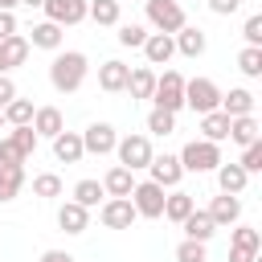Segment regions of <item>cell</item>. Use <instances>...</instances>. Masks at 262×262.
I'll use <instances>...</instances> for the list:
<instances>
[{"instance_id": "cell-1", "label": "cell", "mask_w": 262, "mask_h": 262, "mask_svg": "<svg viewBox=\"0 0 262 262\" xmlns=\"http://www.w3.org/2000/svg\"><path fill=\"white\" fill-rule=\"evenodd\" d=\"M86 70H90L86 53H78V49H66V53H57V57L49 61V82H53V90H61V94H74V90H82V82H86Z\"/></svg>"}, {"instance_id": "cell-2", "label": "cell", "mask_w": 262, "mask_h": 262, "mask_svg": "<svg viewBox=\"0 0 262 262\" xmlns=\"http://www.w3.org/2000/svg\"><path fill=\"white\" fill-rule=\"evenodd\" d=\"M180 168L184 172H217V164H225L221 160V143H209V139H192V143H184L180 147Z\"/></svg>"}, {"instance_id": "cell-3", "label": "cell", "mask_w": 262, "mask_h": 262, "mask_svg": "<svg viewBox=\"0 0 262 262\" xmlns=\"http://www.w3.org/2000/svg\"><path fill=\"white\" fill-rule=\"evenodd\" d=\"M147 25L156 29V33H168V37H176L188 20H184V8H180V0H147Z\"/></svg>"}, {"instance_id": "cell-4", "label": "cell", "mask_w": 262, "mask_h": 262, "mask_svg": "<svg viewBox=\"0 0 262 262\" xmlns=\"http://www.w3.org/2000/svg\"><path fill=\"white\" fill-rule=\"evenodd\" d=\"M115 156H119V168H127V172H139V168H147L151 164V139L147 135H123L119 143H115Z\"/></svg>"}, {"instance_id": "cell-5", "label": "cell", "mask_w": 262, "mask_h": 262, "mask_svg": "<svg viewBox=\"0 0 262 262\" xmlns=\"http://www.w3.org/2000/svg\"><path fill=\"white\" fill-rule=\"evenodd\" d=\"M151 102L160 106V111H180L184 106V78L176 74V70H164V74H156V90H151Z\"/></svg>"}, {"instance_id": "cell-6", "label": "cell", "mask_w": 262, "mask_h": 262, "mask_svg": "<svg viewBox=\"0 0 262 262\" xmlns=\"http://www.w3.org/2000/svg\"><path fill=\"white\" fill-rule=\"evenodd\" d=\"M217 102H221V90L213 78H184V106H192L196 115H209L217 111Z\"/></svg>"}, {"instance_id": "cell-7", "label": "cell", "mask_w": 262, "mask_h": 262, "mask_svg": "<svg viewBox=\"0 0 262 262\" xmlns=\"http://www.w3.org/2000/svg\"><path fill=\"white\" fill-rule=\"evenodd\" d=\"M131 205H135V217H164V188L151 184V180H139L131 188Z\"/></svg>"}, {"instance_id": "cell-8", "label": "cell", "mask_w": 262, "mask_h": 262, "mask_svg": "<svg viewBox=\"0 0 262 262\" xmlns=\"http://www.w3.org/2000/svg\"><path fill=\"white\" fill-rule=\"evenodd\" d=\"M98 221H102L106 229H131V225H135V205H131V196H106L102 209H98Z\"/></svg>"}, {"instance_id": "cell-9", "label": "cell", "mask_w": 262, "mask_h": 262, "mask_svg": "<svg viewBox=\"0 0 262 262\" xmlns=\"http://www.w3.org/2000/svg\"><path fill=\"white\" fill-rule=\"evenodd\" d=\"M78 135H82V147H86L90 156H111L115 143H119V131H115L111 123H90V127L78 131Z\"/></svg>"}, {"instance_id": "cell-10", "label": "cell", "mask_w": 262, "mask_h": 262, "mask_svg": "<svg viewBox=\"0 0 262 262\" xmlns=\"http://www.w3.org/2000/svg\"><path fill=\"white\" fill-rule=\"evenodd\" d=\"M41 8H45V20H53V25H61V29L86 20V0H45Z\"/></svg>"}, {"instance_id": "cell-11", "label": "cell", "mask_w": 262, "mask_h": 262, "mask_svg": "<svg viewBox=\"0 0 262 262\" xmlns=\"http://www.w3.org/2000/svg\"><path fill=\"white\" fill-rule=\"evenodd\" d=\"M147 172H151V184H160V188H176L180 184V176H184V168H180V160L176 156H151V164H147Z\"/></svg>"}, {"instance_id": "cell-12", "label": "cell", "mask_w": 262, "mask_h": 262, "mask_svg": "<svg viewBox=\"0 0 262 262\" xmlns=\"http://www.w3.org/2000/svg\"><path fill=\"white\" fill-rule=\"evenodd\" d=\"M143 57H147V66H168V61L176 57V41H172L168 33H147Z\"/></svg>"}, {"instance_id": "cell-13", "label": "cell", "mask_w": 262, "mask_h": 262, "mask_svg": "<svg viewBox=\"0 0 262 262\" xmlns=\"http://www.w3.org/2000/svg\"><path fill=\"white\" fill-rule=\"evenodd\" d=\"M217 111H221L225 119H242V115H254V94H250L246 86H233L229 94H221Z\"/></svg>"}, {"instance_id": "cell-14", "label": "cell", "mask_w": 262, "mask_h": 262, "mask_svg": "<svg viewBox=\"0 0 262 262\" xmlns=\"http://www.w3.org/2000/svg\"><path fill=\"white\" fill-rule=\"evenodd\" d=\"M127 74H131V66H123L119 57H111V61L98 66V86L106 94H119V90H127Z\"/></svg>"}, {"instance_id": "cell-15", "label": "cell", "mask_w": 262, "mask_h": 262, "mask_svg": "<svg viewBox=\"0 0 262 262\" xmlns=\"http://www.w3.org/2000/svg\"><path fill=\"white\" fill-rule=\"evenodd\" d=\"M33 131H37V139H53V135H61V131H66L61 111H57V106H37V111H33Z\"/></svg>"}, {"instance_id": "cell-16", "label": "cell", "mask_w": 262, "mask_h": 262, "mask_svg": "<svg viewBox=\"0 0 262 262\" xmlns=\"http://www.w3.org/2000/svg\"><path fill=\"white\" fill-rule=\"evenodd\" d=\"M205 213L213 217V225H237L242 221V201L229 196V192H221V196H213V205Z\"/></svg>"}, {"instance_id": "cell-17", "label": "cell", "mask_w": 262, "mask_h": 262, "mask_svg": "<svg viewBox=\"0 0 262 262\" xmlns=\"http://www.w3.org/2000/svg\"><path fill=\"white\" fill-rule=\"evenodd\" d=\"M180 229H184L188 242H209V237L217 233V225H213V217H209L205 209H192V213L180 221Z\"/></svg>"}, {"instance_id": "cell-18", "label": "cell", "mask_w": 262, "mask_h": 262, "mask_svg": "<svg viewBox=\"0 0 262 262\" xmlns=\"http://www.w3.org/2000/svg\"><path fill=\"white\" fill-rule=\"evenodd\" d=\"M25 188V164H0V205L16 201Z\"/></svg>"}, {"instance_id": "cell-19", "label": "cell", "mask_w": 262, "mask_h": 262, "mask_svg": "<svg viewBox=\"0 0 262 262\" xmlns=\"http://www.w3.org/2000/svg\"><path fill=\"white\" fill-rule=\"evenodd\" d=\"M53 156H57L61 164H78V160L86 156L82 135H78V131H61V135H53Z\"/></svg>"}, {"instance_id": "cell-20", "label": "cell", "mask_w": 262, "mask_h": 262, "mask_svg": "<svg viewBox=\"0 0 262 262\" xmlns=\"http://www.w3.org/2000/svg\"><path fill=\"white\" fill-rule=\"evenodd\" d=\"M229 139H233L237 147H250V143H258V139H262V127H258V119H254V115L229 119Z\"/></svg>"}, {"instance_id": "cell-21", "label": "cell", "mask_w": 262, "mask_h": 262, "mask_svg": "<svg viewBox=\"0 0 262 262\" xmlns=\"http://www.w3.org/2000/svg\"><path fill=\"white\" fill-rule=\"evenodd\" d=\"M57 225H61L66 233H86V225H90V209H82V205L66 201V205L57 209Z\"/></svg>"}, {"instance_id": "cell-22", "label": "cell", "mask_w": 262, "mask_h": 262, "mask_svg": "<svg viewBox=\"0 0 262 262\" xmlns=\"http://www.w3.org/2000/svg\"><path fill=\"white\" fill-rule=\"evenodd\" d=\"M29 45H37V49H61V25H53V20H41V25H33L29 29V37H25Z\"/></svg>"}, {"instance_id": "cell-23", "label": "cell", "mask_w": 262, "mask_h": 262, "mask_svg": "<svg viewBox=\"0 0 262 262\" xmlns=\"http://www.w3.org/2000/svg\"><path fill=\"white\" fill-rule=\"evenodd\" d=\"M217 184H221V192L237 196V192H246L250 176L242 172V164H217Z\"/></svg>"}, {"instance_id": "cell-24", "label": "cell", "mask_w": 262, "mask_h": 262, "mask_svg": "<svg viewBox=\"0 0 262 262\" xmlns=\"http://www.w3.org/2000/svg\"><path fill=\"white\" fill-rule=\"evenodd\" d=\"M172 41H176V53H184V57H201V53H205V33H201L196 25H184Z\"/></svg>"}, {"instance_id": "cell-25", "label": "cell", "mask_w": 262, "mask_h": 262, "mask_svg": "<svg viewBox=\"0 0 262 262\" xmlns=\"http://www.w3.org/2000/svg\"><path fill=\"white\" fill-rule=\"evenodd\" d=\"M127 90H131V98H151V90H156V70H151V66H135V70L127 74Z\"/></svg>"}, {"instance_id": "cell-26", "label": "cell", "mask_w": 262, "mask_h": 262, "mask_svg": "<svg viewBox=\"0 0 262 262\" xmlns=\"http://www.w3.org/2000/svg\"><path fill=\"white\" fill-rule=\"evenodd\" d=\"M131 188H135V176H131L127 168H119V164L102 176V192H106V196H131Z\"/></svg>"}, {"instance_id": "cell-27", "label": "cell", "mask_w": 262, "mask_h": 262, "mask_svg": "<svg viewBox=\"0 0 262 262\" xmlns=\"http://www.w3.org/2000/svg\"><path fill=\"white\" fill-rule=\"evenodd\" d=\"M201 139H209V143H221V139H229V119H225L221 111H209V115H201Z\"/></svg>"}, {"instance_id": "cell-28", "label": "cell", "mask_w": 262, "mask_h": 262, "mask_svg": "<svg viewBox=\"0 0 262 262\" xmlns=\"http://www.w3.org/2000/svg\"><path fill=\"white\" fill-rule=\"evenodd\" d=\"M86 16L102 29H111V25H119V0H86Z\"/></svg>"}, {"instance_id": "cell-29", "label": "cell", "mask_w": 262, "mask_h": 262, "mask_svg": "<svg viewBox=\"0 0 262 262\" xmlns=\"http://www.w3.org/2000/svg\"><path fill=\"white\" fill-rule=\"evenodd\" d=\"M33 111H37V106L16 94V98L4 106V123H8V127H33Z\"/></svg>"}, {"instance_id": "cell-30", "label": "cell", "mask_w": 262, "mask_h": 262, "mask_svg": "<svg viewBox=\"0 0 262 262\" xmlns=\"http://www.w3.org/2000/svg\"><path fill=\"white\" fill-rule=\"evenodd\" d=\"M229 250L258 254V250H262V233H258L254 225H233V233H229Z\"/></svg>"}, {"instance_id": "cell-31", "label": "cell", "mask_w": 262, "mask_h": 262, "mask_svg": "<svg viewBox=\"0 0 262 262\" xmlns=\"http://www.w3.org/2000/svg\"><path fill=\"white\" fill-rule=\"evenodd\" d=\"M192 209H196V205H192V196H188V192H168V196H164V217H168V221H176V225H180Z\"/></svg>"}, {"instance_id": "cell-32", "label": "cell", "mask_w": 262, "mask_h": 262, "mask_svg": "<svg viewBox=\"0 0 262 262\" xmlns=\"http://www.w3.org/2000/svg\"><path fill=\"white\" fill-rule=\"evenodd\" d=\"M102 196H106L102 192V180H78L74 184V205H82V209H94Z\"/></svg>"}, {"instance_id": "cell-33", "label": "cell", "mask_w": 262, "mask_h": 262, "mask_svg": "<svg viewBox=\"0 0 262 262\" xmlns=\"http://www.w3.org/2000/svg\"><path fill=\"white\" fill-rule=\"evenodd\" d=\"M0 53H4V66H8V70H12V66H25V57H29V41L16 33V37L0 41Z\"/></svg>"}, {"instance_id": "cell-34", "label": "cell", "mask_w": 262, "mask_h": 262, "mask_svg": "<svg viewBox=\"0 0 262 262\" xmlns=\"http://www.w3.org/2000/svg\"><path fill=\"white\" fill-rule=\"evenodd\" d=\"M33 196H41V201L61 196V176H57V172H41V176H33Z\"/></svg>"}, {"instance_id": "cell-35", "label": "cell", "mask_w": 262, "mask_h": 262, "mask_svg": "<svg viewBox=\"0 0 262 262\" xmlns=\"http://www.w3.org/2000/svg\"><path fill=\"white\" fill-rule=\"evenodd\" d=\"M237 70H242L246 78H262V49L246 45V49L237 53Z\"/></svg>"}, {"instance_id": "cell-36", "label": "cell", "mask_w": 262, "mask_h": 262, "mask_svg": "<svg viewBox=\"0 0 262 262\" xmlns=\"http://www.w3.org/2000/svg\"><path fill=\"white\" fill-rule=\"evenodd\" d=\"M147 131H151V135H172V131H176V115L151 106V115H147Z\"/></svg>"}, {"instance_id": "cell-37", "label": "cell", "mask_w": 262, "mask_h": 262, "mask_svg": "<svg viewBox=\"0 0 262 262\" xmlns=\"http://www.w3.org/2000/svg\"><path fill=\"white\" fill-rule=\"evenodd\" d=\"M8 139L16 143V151H20L25 160L37 151V131H33V127H12V131H8Z\"/></svg>"}, {"instance_id": "cell-38", "label": "cell", "mask_w": 262, "mask_h": 262, "mask_svg": "<svg viewBox=\"0 0 262 262\" xmlns=\"http://www.w3.org/2000/svg\"><path fill=\"white\" fill-rule=\"evenodd\" d=\"M143 41H147V29H143V25H119V45L143 49Z\"/></svg>"}, {"instance_id": "cell-39", "label": "cell", "mask_w": 262, "mask_h": 262, "mask_svg": "<svg viewBox=\"0 0 262 262\" xmlns=\"http://www.w3.org/2000/svg\"><path fill=\"white\" fill-rule=\"evenodd\" d=\"M237 164H242V172H246V176L262 172V139H258V143H250V147H242V160H237Z\"/></svg>"}, {"instance_id": "cell-40", "label": "cell", "mask_w": 262, "mask_h": 262, "mask_svg": "<svg viewBox=\"0 0 262 262\" xmlns=\"http://www.w3.org/2000/svg\"><path fill=\"white\" fill-rule=\"evenodd\" d=\"M176 262H205V242H180L176 246Z\"/></svg>"}, {"instance_id": "cell-41", "label": "cell", "mask_w": 262, "mask_h": 262, "mask_svg": "<svg viewBox=\"0 0 262 262\" xmlns=\"http://www.w3.org/2000/svg\"><path fill=\"white\" fill-rule=\"evenodd\" d=\"M242 37H246V45L262 49V16H258V12H254V16H246V25H242Z\"/></svg>"}, {"instance_id": "cell-42", "label": "cell", "mask_w": 262, "mask_h": 262, "mask_svg": "<svg viewBox=\"0 0 262 262\" xmlns=\"http://www.w3.org/2000/svg\"><path fill=\"white\" fill-rule=\"evenodd\" d=\"M0 164H25V156H20V151H16V143H12V139H8V135H4V139H0Z\"/></svg>"}, {"instance_id": "cell-43", "label": "cell", "mask_w": 262, "mask_h": 262, "mask_svg": "<svg viewBox=\"0 0 262 262\" xmlns=\"http://www.w3.org/2000/svg\"><path fill=\"white\" fill-rule=\"evenodd\" d=\"M12 98H16V82H12L8 74H0V111H4Z\"/></svg>"}, {"instance_id": "cell-44", "label": "cell", "mask_w": 262, "mask_h": 262, "mask_svg": "<svg viewBox=\"0 0 262 262\" xmlns=\"http://www.w3.org/2000/svg\"><path fill=\"white\" fill-rule=\"evenodd\" d=\"M237 8H242V0H209V12H217V16H229Z\"/></svg>"}, {"instance_id": "cell-45", "label": "cell", "mask_w": 262, "mask_h": 262, "mask_svg": "<svg viewBox=\"0 0 262 262\" xmlns=\"http://www.w3.org/2000/svg\"><path fill=\"white\" fill-rule=\"evenodd\" d=\"M8 37H16V16L0 12V41H8Z\"/></svg>"}, {"instance_id": "cell-46", "label": "cell", "mask_w": 262, "mask_h": 262, "mask_svg": "<svg viewBox=\"0 0 262 262\" xmlns=\"http://www.w3.org/2000/svg\"><path fill=\"white\" fill-rule=\"evenodd\" d=\"M41 262H74V258H70L66 250H45V254H41Z\"/></svg>"}, {"instance_id": "cell-47", "label": "cell", "mask_w": 262, "mask_h": 262, "mask_svg": "<svg viewBox=\"0 0 262 262\" xmlns=\"http://www.w3.org/2000/svg\"><path fill=\"white\" fill-rule=\"evenodd\" d=\"M258 254H246V250H229V262H254Z\"/></svg>"}, {"instance_id": "cell-48", "label": "cell", "mask_w": 262, "mask_h": 262, "mask_svg": "<svg viewBox=\"0 0 262 262\" xmlns=\"http://www.w3.org/2000/svg\"><path fill=\"white\" fill-rule=\"evenodd\" d=\"M16 4H20V0H0V12H12Z\"/></svg>"}, {"instance_id": "cell-49", "label": "cell", "mask_w": 262, "mask_h": 262, "mask_svg": "<svg viewBox=\"0 0 262 262\" xmlns=\"http://www.w3.org/2000/svg\"><path fill=\"white\" fill-rule=\"evenodd\" d=\"M20 4H29V8H41V4H45V0H20Z\"/></svg>"}, {"instance_id": "cell-50", "label": "cell", "mask_w": 262, "mask_h": 262, "mask_svg": "<svg viewBox=\"0 0 262 262\" xmlns=\"http://www.w3.org/2000/svg\"><path fill=\"white\" fill-rule=\"evenodd\" d=\"M0 74H8V66H4V53H0Z\"/></svg>"}, {"instance_id": "cell-51", "label": "cell", "mask_w": 262, "mask_h": 262, "mask_svg": "<svg viewBox=\"0 0 262 262\" xmlns=\"http://www.w3.org/2000/svg\"><path fill=\"white\" fill-rule=\"evenodd\" d=\"M0 127H4V111H0Z\"/></svg>"}]
</instances>
